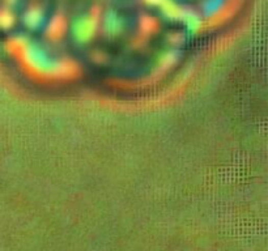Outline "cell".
<instances>
[{"instance_id":"cell-2","label":"cell","mask_w":268,"mask_h":251,"mask_svg":"<svg viewBox=\"0 0 268 251\" xmlns=\"http://www.w3.org/2000/svg\"><path fill=\"white\" fill-rule=\"evenodd\" d=\"M8 2H11V0H8Z\"/></svg>"},{"instance_id":"cell-1","label":"cell","mask_w":268,"mask_h":251,"mask_svg":"<svg viewBox=\"0 0 268 251\" xmlns=\"http://www.w3.org/2000/svg\"><path fill=\"white\" fill-rule=\"evenodd\" d=\"M12 13L9 12L8 9H0V27L8 28L12 24Z\"/></svg>"}]
</instances>
